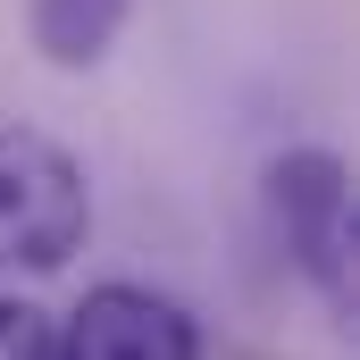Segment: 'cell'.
Masks as SVG:
<instances>
[{
  "label": "cell",
  "instance_id": "cell-1",
  "mask_svg": "<svg viewBox=\"0 0 360 360\" xmlns=\"http://www.w3.org/2000/svg\"><path fill=\"white\" fill-rule=\"evenodd\" d=\"M92 243V176L42 126H0V276H51Z\"/></svg>",
  "mask_w": 360,
  "mask_h": 360
},
{
  "label": "cell",
  "instance_id": "cell-2",
  "mask_svg": "<svg viewBox=\"0 0 360 360\" xmlns=\"http://www.w3.org/2000/svg\"><path fill=\"white\" fill-rule=\"evenodd\" d=\"M260 201H269V226L293 252V269L327 293V310H352V252H360L352 168L327 143H293L260 168Z\"/></svg>",
  "mask_w": 360,
  "mask_h": 360
},
{
  "label": "cell",
  "instance_id": "cell-3",
  "mask_svg": "<svg viewBox=\"0 0 360 360\" xmlns=\"http://www.w3.org/2000/svg\"><path fill=\"white\" fill-rule=\"evenodd\" d=\"M51 360H201V327H193V310L176 293L109 276L59 319Z\"/></svg>",
  "mask_w": 360,
  "mask_h": 360
},
{
  "label": "cell",
  "instance_id": "cell-4",
  "mask_svg": "<svg viewBox=\"0 0 360 360\" xmlns=\"http://www.w3.org/2000/svg\"><path fill=\"white\" fill-rule=\"evenodd\" d=\"M134 0H34V51L59 68V76H84L117 51Z\"/></svg>",
  "mask_w": 360,
  "mask_h": 360
},
{
  "label": "cell",
  "instance_id": "cell-5",
  "mask_svg": "<svg viewBox=\"0 0 360 360\" xmlns=\"http://www.w3.org/2000/svg\"><path fill=\"white\" fill-rule=\"evenodd\" d=\"M51 344H59V319L0 293V360H51Z\"/></svg>",
  "mask_w": 360,
  "mask_h": 360
}]
</instances>
